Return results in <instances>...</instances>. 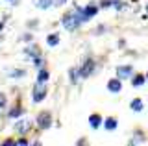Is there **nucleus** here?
Masks as SVG:
<instances>
[{"instance_id": "obj_1", "label": "nucleus", "mask_w": 148, "mask_h": 146, "mask_svg": "<svg viewBox=\"0 0 148 146\" xmlns=\"http://www.w3.org/2000/svg\"><path fill=\"white\" fill-rule=\"evenodd\" d=\"M83 20H85V17H83V11H82V10H74L72 13L65 15V19H63V26H65L67 30H71V31H72V30H76Z\"/></svg>"}, {"instance_id": "obj_2", "label": "nucleus", "mask_w": 148, "mask_h": 146, "mask_svg": "<svg viewBox=\"0 0 148 146\" xmlns=\"http://www.w3.org/2000/svg\"><path fill=\"white\" fill-rule=\"evenodd\" d=\"M45 96H46V89L39 81V83L34 87V102H41V100H45Z\"/></svg>"}, {"instance_id": "obj_3", "label": "nucleus", "mask_w": 148, "mask_h": 146, "mask_svg": "<svg viewBox=\"0 0 148 146\" xmlns=\"http://www.w3.org/2000/svg\"><path fill=\"white\" fill-rule=\"evenodd\" d=\"M37 124L43 128V130L50 128V115H48V113H41V115L37 117Z\"/></svg>"}, {"instance_id": "obj_4", "label": "nucleus", "mask_w": 148, "mask_h": 146, "mask_svg": "<svg viewBox=\"0 0 148 146\" xmlns=\"http://www.w3.org/2000/svg\"><path fill=\"white\" fill-rule=\"evenodd\" d=\"M92 68H95V65H92V61H91V59H89V61H85V63H83V67H82V76H83V78H85V76H89L91 74V72H92Z\"/></svg>"}, {"instance_id": "obj_5", "label": "nucleus", "mask_w": 148, "mask_h": 146, "mask_svg": "<svg viewBox=\"0 0 148 146\" xmlns=\"http://www.w3.org/2000/svg\"><path fill=\"white\" fill-rule=\"evenodd\" d=\"M108 89L111 93H120V89H122V83H120V80H111L108 83Z\"/></svg>"}, {"instance_id": "obj_6", "label": "nucleus", "mask_w": 148, "mask_h": 146, "mask_svg": "<svg viewBox=\"0 0 148 146\" xmlns=\"http://www.w3.org/2000/svg\"><path fill=\"white\" fill-rule=\"evenodd\" d=\"M15 130L18 131V133H26V131L30 130V122H28V120H21V122H17V124H15Z\"/></svg>"}, {"instance_id": "obj_7", "label": "nucleus", "mask_w": 148, "mask_h": 146, "mask_svg": "<svg viewBox=\"0 0 148 146\" xmlns=\"http://www.w3.org/2000/svg\"><path fill=\"white\" fill-rule=\"evenodd\" d=\"M34 2L35 8H39V10H46V8L52 6V0H32Z\"/></svg>"}, {"instance_id": "obj_8", "label": "nucleus", "mask_w": 148, "mask_h": 146, "mask_svg": "<svg viewBox=\"0 0 148 146\" xmlns=\"http://www.w3.org/2000/svg\"><path fill=\"white\" fill-rule=\"evenodd\" d=\"M117 74H119V78H128V76L132 74V67H120V68H117Z\"/></svg>"}, {"instance_id": "obj_9", "label": "nucleus", "mask_w": 148, "mask_h": 146, "mask_svg": "<svg viewBox=\"0 0 148 146\" xmlns=\"http://www.w3.org/2000/svg\"><path fill=\"white\" fill-rule=\"evenodd\" d=\"M100 122H102V118H100V115H91V118H89V124H91V128H98L100 126Z\"/></svg>"}, {"instance_id": "obj_10", "label": "nucleus", "mask_w": 148, "mask_h": 146, "mask_svg": "<svg viewBox=\"0 0 148 146\" xmlns=\"http://www.w3.org/2000/svg\"><path fill=\"white\" fill-rule=\"evenodd\" d=\"M95 15H96V8H85V10H83V17H85V20L91 19V17H95Z\"/></svg>"}, {"instance_id": "obj_11", "label": "nucleus", "mask_w": 148, "mask_h": 146, "mask_svg": "<svg viewBox=\"0 0 148 146\" xmlns=\"http://www.w3.org/2000/svg\"><path fill=\"white\" fill-rule=\"evenodd\" d=\"M46 41H48L50 46H56V44L59 43V35L58 33H52V35H48V39H46Z\"/></svg>"}, {"instance_id": "obj_12", "label": "nucleus", "mask_w": 148, "mask_h": 146, "mask_svg": "<svg viewBox=\"0 0 148 146\" xmlns=\"http://www.w3.org/2000/svg\"><path fill=\"white\" fill-rule=\"evenodd\" d=\"M132 109H133V111H141V109H143V102H141L139 98H135V100L132 102Z\"/></svg>"}, {"instance_id": "obj_13", "label": "nucleus", "mask_w": 148, "mask_h": 146, "mask_svg": "<svg viewBox=\"0 0 148 146\" xmlns=\"http://www.w3.org/2000/svg\"><path fill=\"white\" fill-rule=\"evenodd\" d=\"M106 128H108V130H115V128H117V120H115V118H108V120H106Z\"/></svg>"}, {"instance_id": "obj_14", "label": "nucleus", "mask_w": 148, "mask_h": 146, "mask_svg": "<svg viewBox=\"0 0 148 146\" xmlns=\"http://www.w3.org/2000/svg\"><path fill=\"white\" fill-rule=\"evenodd\" d=\"M132 83L135 85V87H139V85H143V83H145V76H135V78L132 80Z\"/></svg>"}, {"instance_id": "obj_15", "label": "nucleus", "mask_w": 148, "mask_h": 146, "mask_svg": "<svg viewBox=\"0 0 148 146\" xmlns=\"http://www.w3.org/2000/svg\"><path fill=\"white\" fill-rule=\"evenodd\" d=\"M21 113H22V109H21V107H13L11 111H9V117H11V118H15V117L21 115Z\"/></svg>"}, {"instance_id": "obj_16", "label": "nucleus", "mask_w": 148, "mask_h": 146, "mask_svg": "<svg viewBox=\"0 0 148 146\" xmlns=\"http://www.w3.org/2000/svg\"><path fill=\"white\" fill-rule=\"evenodd\" d=\"M46 80H48V72H46V70H41V72H39V80H37V81H41V83H45Z\"/></svg>"}, {"instance_id": "obj_17", "label": "nucleus", "mask_w": 148, "mask_h": 146, "mask_svg": "<svg viewBox=\"0 0 148 146\" xmlns=\"http://www.w3.org/2000/svg\"><path fill=\"white\" fill-rule=\"evenodd\" d=\"M9 76H11V78H22V76H24V70H11Z\"/></svg>"}, {"instance_id": "obj_18", "label": "nucleus", "mask_w": 148, "mask_h": 146, "mask_svg": "<svg viewBox=\"0 0 148 146\" xmlns=\"http://www.w3.org/2000/svg\"><path fill=\"white\" fill-rule=\"evenodd\" d=\"M80 74H82L80 70H74V68L71 70V78H72V81H74V83H76V81H78V78H80Z\"/></svg>"}, {"instance_id": "obj_19", "label": "nucleus", "mask_w": 148, "mask_h": 146, "mask_svg": "<svg viewBox=\"0 0 148 146\" xmlns=\"http://www.w3.org/2000/svg\"><path fill=\"white\" fill-rule=\"evenodd\" d=\"M113 6L117 8V10H122V8H124V2H113Z\"/></svg>"}, {"instance_id": "obj_20", "label": "nucleus", "mask_w": 148, "mask_h": 146, "mask_svg": "<svg viewBox=\"0 0 148 146\" xmlns=\"http://www.w3.org/2000/svg\"><path fill=\"white\" fill-rule=\"evenodd\" d=\"M4 106H6V96L0 94V107H4Z\"/></svg>"}, {"instance_id": "obj_21", "label": "nucleus", "mask_w": 148, "mask_h": 146, "mask_svg": "<svg viewBox=\"0 0 148 146\" xmlns=\"http://www.w3.org/2000/svg\"><path fill=\"white\" fill-rule=\"evenodd\" d=\"M17 144H21V146H26V144H28V141H24V139H21V141H17Z\"/></svg>"}, {"instance_id": "obj_22", "label": "nucleus", "mask_w": 148, "mask_h": 146, "mask_svg": "<svg viewBox=\"0 0 148 146\" xmlns=\"http://www.w3.org/2000/svg\"><path fill=\"white\" fill-rule=\"evenodd\" d=\"M52 2L56 4V6H61V4H65V0H52Z\"/></svg>"}, {"instance_id": "obj_23", "label": "nucleus", "mask_w": 148, "mask_h": 146, "mask_svg": "<svg viewBox=\"0 0 148 146\" xmlns=\"http://www.w3.org/2000/svg\"><path fill=\"white\" fill-rule=\"evenodd\" d=\"M0 30H2V22H0Z\"/></svg>"}, {"instance_id": "obj_24", "label": "nucleus", "mask_w": 148, "mask_h": 146, "mask_svg": "<svg viewBox=\"0 0 148 146\" xmlns=\"http://www.w3.org/2000/svg\"><path fill=\"white\" fill-rule=\"evenodd\" d=\"M146 11H148V4H146Z\"/></svg>"}, {"instance_id": "obj_25", "label": "nucleus", "mask_w": 148, "mask_h": 146, "mask_svg": "<svg viewBox=\"0 0 148 146\" xmlns=\"http://www.w3.org/2000/svg\"><path fill=\"white\" fill-rule=\"evenodd\" d=\"M146 78H148V72H146Z\"/></svg>"}]
</instances>
